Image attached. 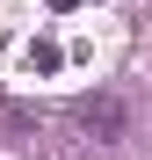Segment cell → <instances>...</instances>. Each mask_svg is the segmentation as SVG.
Instances as JSON below:
<instances>
[{
	"instance_id": "6da1fadb",
	"label": "cell",
	"mask_w": 152,
	"mask_h": 160,
	"mask_svg": "<svg viewBox=\"0 0 152 160\" xmlns=\"http://www.w3.org/2000/svg\"><path fill=\"white\" fill-rule=\"evenodd\" d=\"M80 124L94 131L101 146H116V138H123V102H116V95H94L87 109H80Z\"/></svg>"
},
{
	"instance_id": "7a4b0ae2",
	"label": "cell",
	"mask_w": 152,
	"mask_h": 160,
	"mask_svg": "<svg viewBox=\"0 0 152 160\" xmlns=\"http://www.w3.org/2000/svg\"><path fill=\"white\" fill-rule=\"evenodd\" d=\"M29 66L36 73H58V44H29Z\"/></svg>"
},
{
	"instance_id": "3957f363",
	"label": "cell",
	"mask_w": 152,
	"mask_h": 160,
	"mask_svg": "<svg viewBox=\"0 0 152 160\" xmlns=\"http://www.w3.org/2000/svg\"><path fill=\"white\" fill-rule=\"evenodd\" d=\"M51 8H80V0H51Z\"/></svg>"
}]
</instances>
